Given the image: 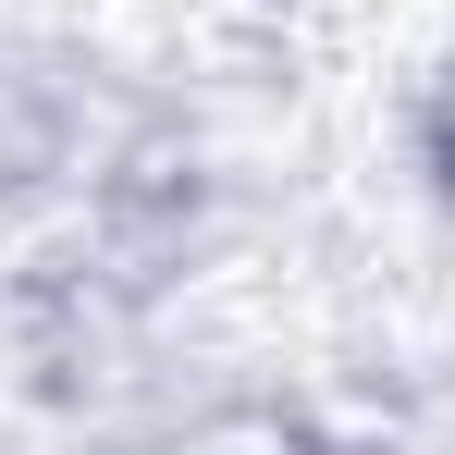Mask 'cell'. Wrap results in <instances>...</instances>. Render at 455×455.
Here are the masks:
<instances>
[{
  "label": "cell",
  "instance_id": "1",
  "mask_svg": "<svg viewBox=\"0 0 455 455\" xmlns=\"http://www.w3.org/2000/svg\"><path fill=\"white\" fill-rule=\"evenodd\" d=\"M148 455H320V443L283 431V419H259V406H234V419H185V431H160Z\"/></svg>",
  "mask_w": 455,
  "mask_h": 455
}]
</instances>
